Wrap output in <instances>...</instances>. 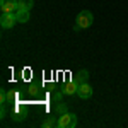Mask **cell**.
<instances>
[{"instance_id":"3957f363","label":"cell","mask_w":128,"mask_h":128,"mask_svg":"<svg viewBox=\"0 0 128 128\" xmlns=\"http://www.w3.org/2000/svg\"><path fill=\"white\" fill-rule=\"evenodd\" d=\"M16 24H17L16 12H2V16H0V26L4 29H12Z\"/></svg>"},{"instance_id":"6da1fadb","label":"cell","mask_w":128,"mask_h":128,"mask_svg":"<svg viewBox=\"0 0 128 128\" xmlns=\"http://www.w3.org/2000/svg\"><path fill=\"white\" fill-rule=\"evenodd\" d=\"M92 22H94V16H92V12H89V10H82V12H79V16H77L75 28H74V29H75V31L87 29V28L92 26Z\"/></svg>"},{"instance_id":"7a4b0ae2","label":"cell","mask_w":128,"mask_h":128,"mask_svg":"<svg viewBox=\"0 0 128 128\" xmlns=\"http://www.w3.org/2000/svg\"><path fill=\"white\" fill-rule=\"evenodd\" d=\"M58 128H75L77 126V114L74 113H63L58 116V123H56Z\"/></svg>"},{"instance_id":"7c38bea8","label":"cell","mask_w":128,"mask_h":128,"mask_svg":"<svg viewBox=\"0 0 128 128\" xmlns=\"http://www.w3.org/2000/svg\"><path fill=\"white\" fill-rule=\"evenodd\" d=\"M34 7V0H19L17 10H31Z\"/></svg>"},{"instance_id":"8fae6325","label":"cell","mask_w":128,"mask_h":128,"mask_svg":"<svg viewBox=\"0 0 128 128\" xmlns=\"http://www.w3.org/2000/svg\"><path fill=\"white\" fill-rule=\"evenodd\" d=\"M56 123H58V120H55L53 116H46L41 121V128H53V126H56Z\"/></svg>"},{"instance_id":"ba28073f","label":"cell","mask_w":128,"mask_h":128,"mask_svg":"<svg viewBox=\"0 0 128 128\" xmlns=\"http://www.w3.org/2000/svg\"><path fill=\"white\" fill-rule=\"evenodd\" d=\"M16 17H17V22L19 24H26L29 17V10H16Z\"/></svg>"},{"instance_id":"5bb4252c","label":"cell","mask_w":128,"mask_h":128,"mask_svg":"<svg viewBox=\"0 0 128 128\" xmlns=\"http://www.w3.org/2000/svg\"><path fill=\"white\" fill-rule=\"evenodd\" d=\"M63 96H65V94L62 92V89H60V90H55V92L51 94V101H53V102H60Z\"/></svg>"},{"instance_id":"9a60e30c","label":"cell","mask_w":128,"mask_h":128,"mask_svg":"<svg viewBox=\"0 0 128 128\" xmlns=\"http://www.w3.org/2000/svg\"><path fill=\"white\" fill-rule=\"evenodd\" d=\"M9 101H7V90L5 89H2L0 90V104H7Z\"/></svg>"},{"instance_id":"277c9868","label":"cell","mask_w":128,"mask_h":128,"mask_svg":"<svg viewBox=\"0 0 128 128\" xmlns=\"http://www.w3.org/2000/svg\"><path fill=\"white\" fill-rule=\"evenodd\" d=\"M9 114H10V120H14V121H24V120L28 118V111L22 108L20 104H14L12 108H10L9 111Z\"/></svg>"},{"instance_id":"30bf717a","label":"cell","mask_w":128,"mask_h":128,"mask_svg":"<svg viewBox=\"0 0 128 128\" xmlns=\"http://www.w3.org/2000/svg\"><path fill=\"white\" fill-rule=\"evenodd\" d=\"M53 111H55V114H63V113H67L68 111V106L63 102V101H60V102H55V108H53Z\"/></svg>"},{"instance_id":"4fadbf2b","label":"cell","mask_w":128,"mask_h":128,"mask_svg":"<svg viewBox=\"0 0 128 128\" xmlns=\"http://www.w3.org/2000/svg\"><path fill=\"white\" fill-rule=\"evenodd\" d=\"M28 94L29 96H40V86L38 84H31L28 87Z\"/></svg>"},{"instance_id":"52a82bcc","label":"cell","mask_w":128,"mask_h":128,"mask_svg":"<svg viewBox=\"0 0 128 128\" xmlns=\"http://www.w3.org/2000/svg\"><path fill=\"white\" fill-rule=\"evenodd\" d=\"M77 90H79V84H77L75 80L67 82V84L62 87V92H63L65 96H74V94H77Z\"/></svg>"},{"instance_id":"5b68a950","label":"cell","mask_w":128,"mask_h":128,"mask_svg":"<svg viewBox=\"0 0 128 128\" xmlns=\"http://www.w3.org/2000/svg\"><path fill=\"white\" fill-rule=\"evenodd\" d=\"M19 5V0H0V10L2 12H16Z\"/></svg>"},{"instance_id":"8992f818","label":"cell","mask_w":128,"mask_h":128,"mask_svg":"<svg viewBox=\"0 0 128 128\" xmlns=\"http://www.w3.org/2000/svg\"><path fill=\"white\" fill-rule=\"evenodd\" d=\"M77 94H79L80 99H89V98H92V86H89L87 82L79 84V90H77Z\"/></svg>"},{"instance_id":"9c48e42d","label":"cell","mask_w":128,"mask_h":128,"mask_svg":"<svg viewBox=\"0 0 128 128\" xmlns=\"http://www.w3.org/2000/svg\"><path fill=\"white\" fill-rule=\"evenodd\" d=\"M74 80H75L77 84H84V82H87V80H89V72H87V70H80L79 74H75Z\"/></svg>"}]
</instances>
